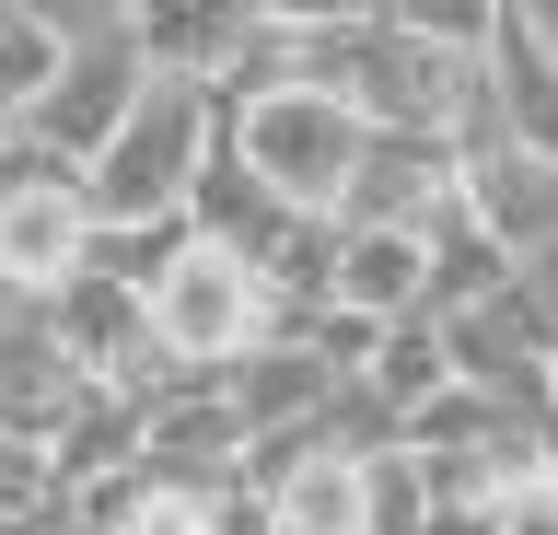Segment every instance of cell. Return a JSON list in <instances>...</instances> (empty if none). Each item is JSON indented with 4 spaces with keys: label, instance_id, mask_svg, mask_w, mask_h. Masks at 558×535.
Returning a JSON list of instances; mask_svg holds the SVG:
<instances>
[{
    "label": "cell",
    "instance_id": "5",
    "mask_svg": "<svg viewBox=\"0 0 558 535\" xmlns=\"http://www.w3.org/2000/svg\"><path fill=\"white\" fill-rule=\"evenodd\" d=\"M453 186H465V163H453L442 141H361V163H349V186H338V233H430V210H442Z\"/></svg>",
    "mask_w": 558,
    "mask_h": 535
},
{
    "label": "cell",
    "instance_id": "11",
    "mask_svg": "<svg viewBox=\"0 0 558 535\" xmlns=\"http://www.w3.org/2000/svg\"><path fill=\"white\" fill-rule=\"evenodd\" d=\"M70 489H59V465H47V442H12L0 430V535H35V524H59Z\"/></svg>",
    "mask_w": 558,
    "mask_h": 535
},
{
    "label": "cell",
    "instance_id": "2",
    "mask_svg": "<svg viewBox=\"0 0 558 535\" xmlns=\"http://www.w3.org/2000/svg\"><path fill=\"white\" fill-rule=\"evenodd\" d=\"M361 141H373V129H361L338 94H303V82H279V71H244L233 94H221V151L268 186L279 210H303V221L338 210Z\"/></svg>",
    "mask_w": 558,
    "mask_h": 535
},
{
    "label": "cell",
    "instance_id": "15",
    "mask_svg": "<svg viewBox=\"0 0 558 535\" xmlns=\"http://www.w3.org/2000/svg\"><path fill=\"white\" fill-rule=\"evenodd\" d=\"M535 396H547V420H558V338H547V361H535Z\"/></svg>",
    "mask_w": 558,
    "mask_h": 535
},
{
    "label": "cell",
    "instance_id": "12",
    "mask_svg": "<svg viewBox=\"0 0 558 535\" xmlns=\"http://www.w3.org/2000/svg\"><path fill=\"white\" fill-rule=\"evenodd\" d=\"M488 535H558V477L547 465H523L512 489L488 500Z\"/></svg>",
    "mask_w": 558,
    "mask_h": 535
},
{
    "label": "cell",
    "instance_id": "8",
    "mask_svg": "<svg viewBox=\"0 0 558 535\" xmlns=\"http://www.w3.org/2000/svg\"><path fill=\"white\" fill-rule=\"evenodd\" d=\"M488 117H500V151L558 163V47L535 36V12L488 24Z\"/></svg>",
    "mask_w": 558,
    "mask_h": 535
},
{
    "label": "cell",
    "instance_id": "6",
    "mask_svg": "<svg viewBox=\"0 0 558 535\" xmlns=\"http://www.w3.org/2000/svg\"><path fill=\"white\" fill-rule=\"evenodd\" d=\"M82 256H94L82 175L70 186H0V303H47Z\"/></svg>",
    "mask_w": 558,
    "mask_h": 535
},
{
    "label": "cell",
    "instance_id": "3",
    "mask_svg": "<svg viewBox=\"0 0 558 535\" xmlns=\"http://www.w3.org/2000/svg\"><path fill=\"white\" fill-rule=\"evenodd\" d=\"M47 24H59V71H47V94H35L12 129L47 141L59 163H94L105 129H117V117L140 106V82H151L140 12H129V0H47Z\"/></svg>",
    "mask_w": 558,
    "mask_h": 535
},
{
    "label": "cell",
    "instance_id": "4",
    "mask_svg": "<svg viewBox=\"0 0 558 535\" xmlns=\"http://www.w3.org/2000/svg\"><path fill=\"white\" fill-rule=\"evenodd\" d=\"M140 326H151V350H163L174 373H233L244 350H268V338H279V303H268V280H256L244 256L174 233L163 268L140 280Z\"/></svg>",
    "mask_w": 558,
    "mask_h": 535
},
{
    "label": "cell",
    "instance_id": "9",
    "mask_svg": "<svg viewBox=\"0 0 558 535\" xmlns=\"http://www.w3.org/2000/svg\"><path fill=\"white\" fill-rule=\"evenodd\" d=\"M349 385H373V396H384V420L430 408V396L453 385V361H442V326H430V315H418V326H384V338H373V361H361Z\"/></svg>",
    "mask_w": 558,
    "mask_h": 535
},
{
    "label": "cell",
    "instance_id": "1",
    "mask_svg": "<svg viewBox=\"0 0 558 535\" xmlns=\"http://www.w3.org/2000/svg\"><path fill=\"white\" fill-rule=\"evenodd\" d=\"M209 141H221V94L209 82H140V106L105 129V151L82 163V221H94V245L117 233H174L186 221V186H198Z\"/></svg>",
    "mask_w": 558,
    "mask_h": 535
},
{
    "label": "cell",
    "instance_id": "10",
    "mask_svg": "<svg viewBox=\"0 0 558 535\" xmlns=\"http://www.w3.org/2000/svg\"><path fill=\"white\" fill-rule=\"evenodd\" d=\"M59 71V24H47V0H0V117H24Z\"/></svg>",
    "mask_w": 558,
    "mask_h": 535
},
{
    "label": "cell",
    "instance_id": "13",
    "mask_svg": "<svg viewBox=\"0 0 558 535\" xmlns=\"http://www.w3.org/2000/svg\"><path fill=\"white\" fill-rule=\"evenodd\" d=\"M512 280H523V303L558 326V245H535V256H512Z\"/></svg>",
    "mask_w": 558,
    "mask_h": 535
},
{
    "label": "cell",
    "instance_id": "7",
    "mask_svg": "<svg viewBox=\"0 0 558 535\" xmlns=\"http://www.w3.org/2000/svg\"><path fill=\"white\" fill-rule=\"evenodd\" d=\"M338 233V221H326ZM326 315L349 326H418L430 315V256H418V233H338V256H326Z\"/></svg>",
    "mask_w": 558,
    "mask_h": 535
},
{
    "label": "cell",
    "instance_id": "14",
    "mask_svg": "<svg viewBox=\"0 0 558 535\" xmlns=\"http://www.w3.org/2000/svg\"><path fill=\"white\" fill-rule=\"evenodd\" d=\"M418 535H488V512H418Z\"/></svg>",
    "mask_w": 558,
    "mask_h": 535
}]
</instances>
